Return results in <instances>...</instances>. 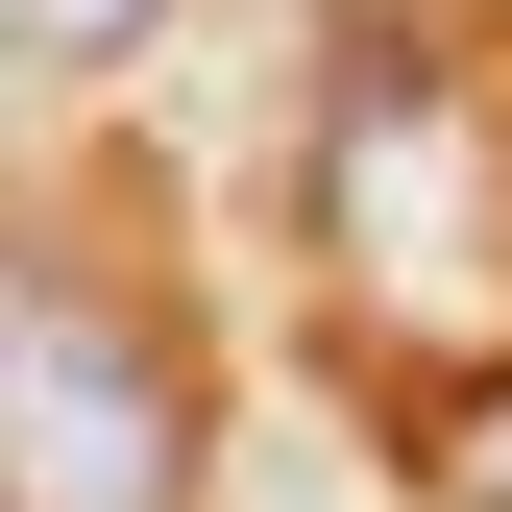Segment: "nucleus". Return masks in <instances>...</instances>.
Segmentation results:
<instances>
[{"instance_id":"f257e3e1","label":"nucleus","mask_w":512,"mask_h":512,"mask_svg":"<svg viewBox=\"0 0 512 512\" xmlns=\"http://www.w3.org/2000/svg\"><path fill=\"white\" fill-rule=\"evenodd\" d=\"M0 512H196V342L74 220H0Z\"/></svg>"},{"instance_id":"f03ea898","label":"nucleus","mask_w":512,"mask_h":512,"mask_svg":"<svg viewBox=\"0 0 512 512\" xmlns=\"http://www.w3.org/2000/svg\"><path fill=\"white\" fill-rule=\"evenodd\" d=\"M147 25H171V0H0V49H25V74H122Z\"/></svg>"},{"instance_id":"7ed1b4c3","label":"nucleus","mask_w":512,"mask_h":512,"mask_svg":"<svg viewBox=\"0 0 512 512\" xmlns=\"http://www.w3.org/2000/svg\"><path fill=\"white\" fill-rule=\"evenodd\" d=\"M439 488H464V512H512V415H439Z\"/></svg>"}]
</instances>
